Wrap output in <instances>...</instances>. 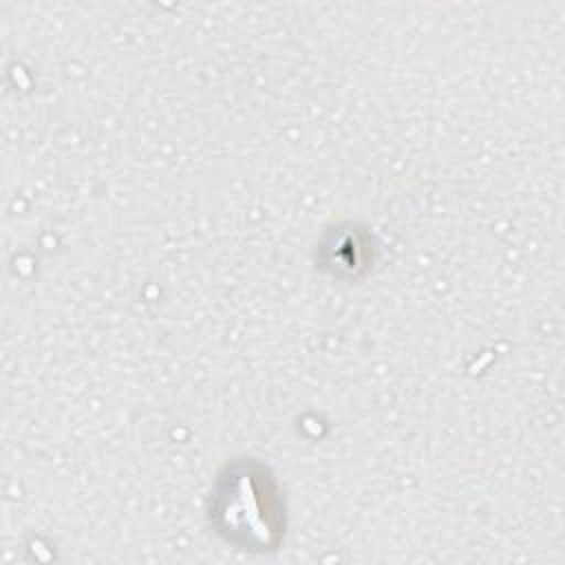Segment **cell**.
Wrapping results in <instances>:
<instances>
[{
  "instance_id": "6da1fadb",
  "label": "cell",
  "mask_w": 565,
  "mask_h": 565,
  "mask_svg": "<svg viewBox=\"0 0 565 565\" xmlns=\"http://www.w3.org/2000/svg\"><path fill=\"white\" fill-rule=\"evenodd\" d=\"M214 530L245 552H276L287 514L278 481L256 459L230 461L216 477L207 510Z\"/></svg>"
}]
</instances>
